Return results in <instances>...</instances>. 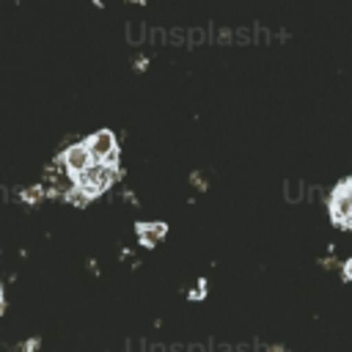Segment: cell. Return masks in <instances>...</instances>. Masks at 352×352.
<instances>
[{
    "mask_svg": "<svg viewBox=\"0 0 352 352\" xmlns=\"http://www.w3.org/2000/svg\"><path fill=\"white\" fill-rule=\"evenodd\" d=\"M330 217L341 228H352V179H344L330 195Z\"/></svg>",
    "mask_w": 352,
    "mask_h": 352,
    "instance_id": "7a4b0ae2",
    "label": "cell"
},
{
    "mask_svg": "<svg viewBox=\"0 0 352 352\" xmlns=\"http://www.w3.org/2000/svg\"><path fill=\"white\" fill-rule=\"evenodd\" d=\"M116 176H118V165H113V162H91L82 173H77L74 176V184L88 195V198H96V195H102L113 182H116Z\"/></svg>",
    "mask_w": 352,
    "mask_h": 352,
    "instance_id": "6da1fadb",
    "label": "cell"
},
{
    "mask_svg": "<svg viewBox=\"0 0 352 352\" xmlns=\"http://www.w3.org/2000/svg\"><path fill=\"white\" fill-rule=\"evenodd\" d=\"M60 162H63V168H66V173L74 179L77 173H82L91 162H94V157H91V151H88V143H74V146H69L63 154H60Z\"/></svg>",
    "mask_w": 352,
    "mask_h": 352,
    "instance_id": "277c9868",
    "label": "cell"
},
{
    "mask_svg": "<svg viewBox=\"0 0 352 352\" xmlns=\"http://www.w3.org/2000/svg\"><path fill=\"white\" fill-rule=\"evenodd\" d=\"M85 143H88V151H91V157L96 162H113V165H118V140H116V135L110 129L94 132Z\"/></svg>",
    "mask_w": 352,
    "mask_h": 352,
    "instance_id": "3957f363",
    "label": "cell"
},
{
    "mask_svg": "<svg viewBox=\"0 0 352 352\" xmlns=\"http://www.w3.org/2000/svg\"><path fill=\"white\" fill-rule=\"evenodd\" d=\"M165 234H168L165 223H138V236H140V242L146 248H154Z\"/></svg>",
    "mask_w": 352,
    "mask_h": 352,
    "instance_id": "5b68a950",
    "label": "cell"
},
{
    "mask_svg": "<svg viewBox=\"0 0 352 352\" xmlns=\"http://www.w3.org/2000/svg\"><path fill=\"white\" fill-rule=\"evenodd\" d=\"M0 311H3V286H0Z\"/></svg>",
    "mask_w": 352,
    "mask_h": 352,
    "instance_id": "52a82bcc",
    "label": "cell"
},
{
    "mask_svg": "<svg viewBox=\"0 0 352 352\" xmlns=\"http://www.w3.org/2000/svg\"><path fill=\"white\" fill-rule=\"evenodd\" d=\"M344 278L352 280V258H346V264H344Z\"/></svg>",
    "mask_w": 352,
    "mask_h": 352,
    "instance_id": "8992f818",
    "label": "cell"
}]
</instances>
